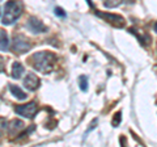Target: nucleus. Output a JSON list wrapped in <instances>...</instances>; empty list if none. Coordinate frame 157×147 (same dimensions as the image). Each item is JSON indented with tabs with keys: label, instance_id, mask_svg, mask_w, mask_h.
Masks as SVG:
<instances>
[{
	"label": "nucleus",
	"instance_id": "1",
	"mask_svg": "<svg viewBox=\"0 0 157 147\" xmlns=\"http://www.w3.org/2000/svg\"><path fill=\"white\" fill-rule=\"evenodd\" d=\"M32 66L42 74H50L56 63V55L51 51H39L32 55Z\"/></svg>",
	"mask_w": 157,
	"mask_h": 147
},
{
	"label": "nucleus",
	"instance_id": "2",
	"mask_svg": "<svg viewBox=\"0 0 157 147\" xmlns=\"http://www.w3.org/2000/svg\"><path fill=\"white\" fill-rule=\"evenodd\" d=\"M24 4L21 0H8L4 6V12H3V25H12L14 24L18 17L22 14Z\"/></svg>",
	"mask_w": 157,
	"mask_h": 147
},
{
	"label": "nucleus",
	"instance_id": "3",
	"mask_svg": "<svg viewBox=\"0 0 157 147\" xmlns=\"http://www.w3.org/2000/svg\"><path fill=\"white\" fill-rule=\"evenodd\" d=\"M30 49H32V43L25 36H22V34H14L13 43H12L13 53L24 54V53H28Z\"/></svg>",
	"mask_w": 157,
	"mask_h": 147
},
{
	"label": "nucleus",
	"instance_id": "4",
	"mask_svg": "<svg viewBox=\"0 0 157 147\" xmlns=\"http://www.w3.org/2000/svg\"><path fill=\"white\" fill-rule=\"evenodd\" d=\"M96 14L114 28H124L126 26V20L122 16H119V14L107 13V12H96Z\"/></svg>",
	"mask_w": 157,
	"mask_h": 147
},
{
	"label": "nucleus",
	"instance_id": "5",
	"mask_svg": "<svg viewBox=\"0 0 157 147\" xmlns=\"http://www.w3.org/2000/svg\"><path fill=\"white\" fill-rule=\"evenodd\" d=\"M16 113L21 117H25L28 120H33L34 117L37 114V102L36 101H32L29 104H25V105H18L14 108Z\"/></svg>",
	"mask_w": 157,
	"mask_h": 147
},
{
	"label": "nucleus",
	"instance_id": "6",
	"mask_svg": "<svg viewBox=\"0 0 157 147\" xmlns=\"http://www.w3.org/2000/svg\"><path fill=\"white\" fill-rule=\"evenodd\" d=\"M26 28L34 34H38V33H46L47 32V26L43 24L39 18L37 17H30L29 20L26 21Z\"/></svg>",
	"mask_w": 157,
	"mask_h": 147
},
{
	"label": "nucleus",
	"instance_id": "7",
	"mask_svg": "<svg viewBox=\"0 0 157 147\" xmlns=\"http://www.w3.org/2000/svg\"><path fill=\"white\" fill-rule=\"evenodd\" d=\"M41 84V80L39 77L33 72H29L28 75L24 77V87L26 88L28 91H37Z\"/></svg>",
	"mask_w": 157,
	"mask_h": 147
},
{
	"label": "nucleus",
	"instance_id": "8",
	"mask_svg": "<svg viewBox=\"0 0 157 147\" xmlns=\"http://www.w3.org/2000/svg\"><path fill=\"white\" fill-rule=\"evenodd\" d=\"M7 129L9 131V134L14 135V134H17L21 129H24V122L20 121V120H13V121L9 122V125H7Z\"/></svg>",
	"mask_w": 157,
	"mask_h": 147
},
{
	"label": "nucleus",
	"instance_id": "9",
	"mask_svg": "<svg viewBox=\"0 0 157 147\" xmlns=\"http://www.w3.org/2000/svg\"><path fill=\"white\" fill-rule=\"evenodd\" d=\"M24 72H25V68H24V66L20 62H14L13 66H12V77H13V79H16V80L20 79V77L24 75Z\"/></svg>",
	"mask_w": 157,
	"mask_h": 147
},
{
	"label": "nucleus",
	"instance_id": "10",
	"mask_svg": "<svg viewBox=\"0 0 157 147\" xmlns=\"http://www.w3.org/2000/svg\"><path fill=\"white\" fill-rule=\"evenodd\" d=\"M9 89H11L12 95L16 97V99H18V100H25L28 97V93H25L21 88L17 87V85H14V84H9Z\"/></svg>",
	"mask_w": 157,
	"mask_h": 147
},
{
	"label": "nucleus",
	"instance_id": "11",
	"mask_svg": "<svg viewBox=\"0 0 157 147\" xmlns=\"http://www.w3.org/2000/svg\"><path fill=\"white\" fill-rule=\"evenodd\" d=\"M9 47V40H8V34L4 30H0V50L7 51Z\"/></svg>",
	"mask_w": 157,
	"mask_h": 147
},
{
	"label": "nucleus",
	"instance_id": "12",
	"mask_svg": "<svg viewBox=\"0 0 157 147\" xmlns=\"http://www.w3.org/2000/svg\"><path fill=\"white\" fill-rule=\"evenodd\" d=\"M122 2L123 0H102V3H104V6L106 8H117L121 6Z\"/></svg>",
	"mask_w": 157,
	"mask_h": 147
},
{
	"label": "nucleus",
	"instance_id": "13",
	"mask_svg": "<svg viewBox=\"0 0 157 147\" xmlns=\"http://www.w3.org/2000/svg\"><path fill=\"white\" fill-rule=\"evenodd\" d=\"M78 87H80L81 91H86L88 89V77L85 75H81L78 77Z\"/></svg>",
	"mask_w": 157,
	"mask_h": 147
},
{
	"label": "nucleus",
	"instance_id": "14",
	"mask_svg": "<svg viewBox=\"0 0 157 147\" xmlns=\"http://www.w3.org/2000/svg\"><path fill=\"white\" fill-rule=\"evenodd\" d=\"M121 121H122V113H121V112H117L115 116H114V118H113V126H114V127L119 126Z\"/></svg>",
	"mask_w": 157,
	"mask_h": 147
},
{
	"label": "nucleus",
	"instance_id": "15",
	"mask_svg": "<svg viewBox=\"0 0 157 147\" xmlns=\"http://www.w3.org/2000/svg\"><path fill=\"white\" fill-rule=\"evenodd\" d=\"M55 14H56V16H59V17H66V12L63 11L60 7H56L55 8Z\"/></svg>",
	"mask_w": 157,
	"mask_h": 147
},
{
	"label": "nucleus",
	"instance_id": "16",
	"mask_svg": "<svg viewBox=\"0 0 157 147\" xmlns=\"http://www.w3.org/2000/svg\"><path fill=\"white\" fill-rule=\"evenodd\" d=\"M97 122H98V120H97V118H94V120L92 121V124H90V127H89V129H88V130L85 131V135H86L88 133H90V131H92L93 129H96V126H97Z\"/></svg>",
	"mask_w": 157,
	"mask_h": 147
},
{
	"label": "nucleus",
	"instance_id": "17",
	"mask_svg": "<svg viewBox=\"0 0 157 147\" xmlns=\"http://www.w3.org/2000/svg\"><path fill=\"white\" fill-rule=\"evenodd\" d=\"M4 70V59L2 58V59H0V72H2Z\"/></svg>",
	"mask_w": 157,
	"mask_h": 147
},
{
	"label": "nucleus",
	"instance_id": "18",
	"mask_svg": "<svg viewBox=\"0 0 157 147\" xmlns=\"http://www.w3.org/2000/svg\"><path fill=\"white\" fill-rule=\"evenodd\" d=\"M0 135H2V133H0Z\"/></svg>",
	"mask_w": 157,
	"mask_h": 147
},
{
	"label": "nucleus",
	"instance_id": "19",
	"mask_svg": "<svg viewBox=\"0 0 157 147\" xmlns=\"http://www.w3.org/2000/svg\"><path fill=\"white\" fill-rule=\"evenodd\" d=\"M0 2H2V0H0Z\"/></svg>",
	"mask_w": 157,
	"mask_h": 147
}]
</instances>
